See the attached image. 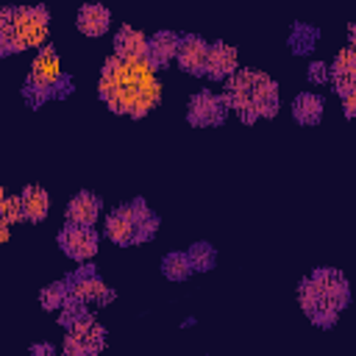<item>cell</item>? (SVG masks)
Masks as SVG:
<instances>
[{"label":"cell","mask_w":356,"mask_h":356,"mask_svg":"<svg viewBox=\"0 0 356 356\" xmlns=\"http://www.w3.org/2000/svg\"><path fill=\"white\" fill-rule=\"evenodd\" d=\"M28 356H56V348L50 342H33L28 348Z\"/></svg>","instance_id":"28"},{"label":"cell","mask_w":356,"mask_h":356,"mask_svg":"<svg viewBox=\"0 0 356 356\" xmlns=\"http://www.w3.org/2000/svg\"><path fill=\"white\" fill-rule=\"evenodd\" d=\"M161 275H164L167 281H186V278L192 275L186 250H170V253L161 259Z\"/></svg>","instance_id":"22"},{"label":"cell","mask_w":356,"mask_h":356,"mask_svg":"<svg viewBox=\"0 0 356 356\" xmlns=\"http://www.w3.org/2000/svg\"><path fill=\"white\" fill-rule=\"evenodd\" d=\"M97 95L108 106V111L142 120L161 103V83L156 81V70L150 67L147 56L145 58L108 56L103 61Z\"/></svg>","instance_id":"1"},{"label":"cell","mask_w":356,"mask_h":356,"mask_svg":"<svg viewBox=\"0 0 356 356\" xmlns=\"http://www.w3.org/2000/svg\"><path fill=\"white\" fill-rule=\"evenodd\" d=\"M222 103L228 111H236V117L245 125H253L256 120H273L278 114L281 97H278V83L259 72V70H236L222 89Z\"/></svg>","instance_id":"2"},{"label":"cell","mask_w":356,"mask_h":356,"mask_svg":"<svg viewBox=\"0 0 356 356\" xmlns=\"http://www.w3.org/2000/svg\"><path fill=\"white\" fill-rule=\"evenodd\" d=\"M103 228H106V236H108L114 245H120V248L134 245V222H131V217L125 214L122 206L106 214V225H103Z\"/></svg>","instance_id":"20"},{"label":"cell","mask_w":356,"mask_h":356,"mask_svg":"<svg viewBox=\"0 0 356 356\" xmlns=\"http://www.w3.org/2000/svg\"><path fill=\"white\" fill-rule=\"evenodd\" d=\"M56 242H58L61 253L70 256L72 261H89V259L97 253L100 236H97V231H95L92 225H70V222H67V225L58 231Z\"/></svg>","instance_id":"8"},{"label":"cell","mask_w":356,"mask_h":356,"mask_svg":"<svg viewBox=\"0 0 356 356\" xmlns=\"http://www.w3.org/2000/svg\"><path fill=\"white\" fill-rule=\"evenodd\" d=\"M122 209H125V214H128L131 222H134V245L150 242V239L156 236V231H159V217L147 209V203H145L142 197H134V200H128Z\"/></svg>","instance_id":"12"},{"label":"cell","mask_w":356,"mask_h":356,"mask_svg":"<svg viewBox=\"0 0 356 356\" xmlns=\"http://www.w3.org/2000/svg\"><path fill=\"white\" fill-rule=\"evenodd\" d=\"M50 11L44 6H3L0 8V56H14L47 44Z\"/></svg>","instance_id":"4"},{"label":"cell","mask_w":356,"mask_h":356,"mask_svg":"<svg viewBox=\"0 0 356 356\" xmlns=\"http://www.w3.org/2000/svg\"><path fill=\"white\" fill-rule=\"evenodd\" d=\"M323 97L317 92H300L292 100V117L298 125H317L323 120Z\"/></svg>","instance_id":"18"},{"label":"cell","mask_w":356,"mask_h":356,"mask_svg":"<svg viewBox=\"0 0 356 356\" xmlns=\"http://www.w3.org/2000/svg\"><path fill=\"white\" fill-rule=\"evenodd\" d=\"M100 209H103V200L89 192V189H81L70 203H67V222L70 225H92L97 222L100 217Z\"/></svg>","instance_id":"14"},{"label":"cell","mask_w":356,"mask_h":356,"mask_svg":"<svg viewBox=\"0 0 356 356\" xmlns=\"http://www.w3.org/2000/svg\"><path fill=\"white\" fill-rule=\"evenodd\" d=\"M61 350H64V356H97V353H92L89 348H83L78 339H72V337H67V334H64V345H61Z\"/></svg>","instance_id":"27"},{"label":"cell","mask_w":356,"mask_h":356,"mask_svg":"<svg viewBox=\"0 0 356 356\" xmlns=\"http://www.w3.org/2000/svg\"><path fill=\"white\" fill-rule=\"evenodd\" d=\"M206 56H209V42L197 33H184L178 36V67L186 72V75H203V67H206Z\"/></svg>","instance_id":"9"},{"label":"cell","mask_w":356,"mask_h":356,"mask_svg":"<svg viewBox=\"0 0 356 356\" xmlns=\"http://www.w3.org/2000/svg\"><path fill=\"white\" fill-rule=\"evenodd\" d=\"M317 39H320V31L314 25H306V22H295L292 31H289V50L295 56H309L314 47H317Z\"/></svg>","instance_id":"21"},{"label":"cell","mask_w":356,"mask_h":356,"mask_svg":"<svg viewBox=\"0 0 356 356\" xmlns=\"http://www.w3.org/2000/svg\"><path fill=\"white\" fill-rule=\"evenodd\" d=\"M8 228H11V225H8V222H3V220H0V245H3V242H6V239H8Z\"/></svg>","instance_id":"30"},{"label":"cell","mask_w":356,"mask_h":356,"mask_svg":"<svg viewBox=\"0 0 356 356\" xmlns=\"http://www.w3.org/2000/svg\"><path fill=\"white\" fill-rule=\"evenodd\" d=\"M225 117H228V106L222 103L220 95L209 89L195 92L186 103V122L192 128H217L225 122Z\"/></svg>","instance_id":"7"},{"label":"cell","mask_w":356,"mask_h":356,"mask_svg":"<svg viewBox=\"0 0 356 356\" xmlns=\"http://www.w3.org/2000/svg\"><path fill=\"white\" fill-rule=\"evenodd\" d=\"M67 337L78 339L83 348H89V350L97 353V356H100V350L106 348V328L95 320L92 312H86V314H81L75 323H70V325H67Z\"/></svg>","instance_id":"13"},{"label":"cell","mask_w":356,"mask_h":356,"mask_svg":"<svg viewBox=\"0 0 356 356\" xmlns=\"http://www.w3.org/2000/svg\"><path fill=\"white\" fill-rule=\"evenodd\" d=\"M236 70H239V58H236V50L231 44H222V42L209 44V56H206V67H203L206 78L228 81Z\"/></svg>","instance_id":"10"},{"label":"cell","mask_w":356,"mask_h":356,"mask_svg":"<svg viewBox=\"0 0 356 356\" xmlns=\"http://www.w3.org/2000/svg\"><path fill=\"white\" fill-rule=\"evenodd\" d=\"M0 217H3L8 225L19 222V220H22V200L14 197V195H6L3 203H0Z\"/></svg>","instance_id":"25"},{"label":"cell","mask_w":356,"mask_h":356,"mask_svg":"<svg viewBox=\"0 0 356 356\" xmlns=\"http://www.w3.org/2000/svg\"><path fill=\"white\" fill-rule=\"evenodd\" d=\"M75 25H78V31H81L83 36L97 39V36H103V33L111 28V14H108V8L100 6V3H86V6L78 8Z\"/></svg>","instance_id":"15"},{"label":"cell","mask_w":356,"mask_h":356,"mask_svg":"<svg viewBox=\"0 0 356 356\" xmlns=\"http://www.w3.org/2000/svg\"><path fill=\"white\" fill-rule=\"evenodd\" d=\"M328 72H331L334 92L339 97L356 92V53H353V44L339 50V56L334 58V67H328Z\"/></svg>","instance_id":"11"},{"label":"cell","mask_w":356,"mask_h":356,"mask_svg":"<svg viewBox=\"0 0 356 356\" xmlns=\"http://www.w3.org/2000/svg\"><path fill=\"white\" fill-rule=\"evenodd\" d=\"M19 200H22V217L28 222H42L47 217V211H50V195L36 184L25 186Z\"/></svg>","instance_id":"19"},{"label":"cell","mask_w":356,"mask_h":356,"mask_svg":"<svg viewBox=\"0 0 356 356\" xmlns=\"http://www.w3.org/2000/svg\"><path fill=\"white\" fill-rule=\"evenodd\" d=\"M186 259H189L192 273H209V270H214V264H217V250H214L209 242H195V245L186 250Z\"/></svg>","instance_id":"23"},{"label":"cell","mask_w":356,"mask_h":356,"mask_svg":"<svg viewBox=\"0 0 356 356\" xmlns=\"http://www.w3.org/2000/svg\"><path fill=\"white\" fill-rule=\"evenodd\" d=\"M342 111H345V117H348V120H350V117L356 114V92H353V95H345V97H342Z\"/></svg>","instance_id":"29"},{"label":"cell","mask_w":356,"mask_h":356,"mask_svg":"<svg viewBox=\"0 0 356 356\" xmlns=\"http://www.w3.org/2000/svg\"><path fill=\"white\" fill-rule=\"evenodd\" d=\"M72 92V78L64 72L61 67V58L56 53L53 44H44L39 47L31 70H28V78L22 83V97L28 106L39 108L42 103L47 100H61Z\"/></svg>","instance_id":"5"},{"label":"cell","mask_w":356,"mask_h":356,"mask_svg":"<svg viewBox=\"0 0 356 356\" xmlns=\"http://www.w3.org/2000/svg\"><path fill=\"white\" fill-rule=\"evenodd\" d=\"M64 300H67V284L64 281H53V284L42 286V292H39V303L44 312H58L64 306Z\"/></svg>","instance_id":"24"},{"label":"cell","mask_w":356,"mask_h":356,"mask_svg":"<svg viewBox=\"0 0 356 356\" xmlns=\"http://www.w3.org/2000/svg\"><path fill=\"white\" fill-rule=\"evenodd\" d=\"M306 75H309L312 83H328L331 81V72H328V64L325 61H312L309 70H306Z\"/></svg>","instance_id":"26"},{"label":"cell","mask_w":356,"mask_h":356,"mask_svg":"<svg viewBox=\"0 0 356 356\" xmlns=\"http://www.w3.org/2000/svg\"><path fill=\"white\" fill-rule=\"evenodd\" d=\"M114 56L117 58H145L147 56V36L134 25H122L114 33Z\"/></svg>","instance_id":"17"},{"label":"cell","mask_w":356,"mask_h":356,"mask_svg":"<svg viewBox=\"0 0 356 356\" xmlns=\"http://www.w3.org/2000/svg\"><path fill=\"white\" fill-rule=\"evenodd\" d=\"M64 284H67V295L75 298V300H81V303H86V306L89 303L106 306V303H111L117 298V292L97 275V270L92 264H83L75 273H70L64 278Z\"/></svg>","instance_id":"6"},{"label":"cell","mask_w":356,"mask_h":356,"mask_svg":"<svg viewBox=\"0 0 356 356\" xmlns=\"http://www.w3.org/2000/svg\"><path fill=\"white\" fill-rule=\"evenodd\" d=\"M298 300L303 314L317 328H331L350 300L348 278L334 267H317L298 284Z\"/></svg>","instance_id":"3"},{"label":"cell","mask_w":356,"mask_h":356,"mask_svg":"<svg viewBox=\"0 0 356 356\" xmlns=\"http://www.w3.org/2000/svg\"><path fill=\"white\" fill-rule=\"evenodd\" d=\"M175 53H178V33L159 31L147 39V61L153 70H161L170 61H175Z\"/></svg>","instance_id":"16"}]
</instances>
